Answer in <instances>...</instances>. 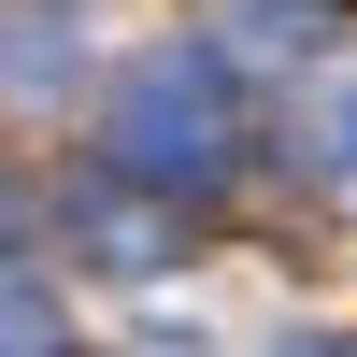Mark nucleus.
<instances>
[{
	"instance_id": "1",
	"label": "nucleus",
	"mask_w": 357,
	"mask_h": 357,
	"mask_svg": "<svg viewBox=\"0 0 357 357\" xmlns=\"http://www.w3.org/2000/svg\"><path fill=\"white\" fill-rule=\"evenodd\" d=\"M100 143L143 172V186H215V172H229V72H215V57H158V72H129L114 114H100Z\"/></svg>"
},
{
	"instance_id": "2",
	"label": "nucleus",
	"mask_w": 357,
	"mask_h": 357,
	"mask_svg": "<svg viewBox=\"0 0 357 357\" xmlns=\"http://www.w3.org/2000/svg\"><path fill=\"white\" fill-rule=\"evenodd\" d=\"M57 57H72L57 0H0V86H57Z\"/></svg>"
},
{
	"instance_id": "3",
	"label": "nucleus",
	"mask_w": 357,
	"mask_h": 357,
	"mask_svg": "<svg viewBox=\"0 0 357 357\" xmlns=\"http://www.w3.org/2000/svg\"><path fill=\"white\" fill-rule=\"evenodd\" d=\"M0 357H57V329H43L29 301H0Z\"/></svg>"
},
{
	"instance_id": "4",
	"label": "nucleus",
	"mask_w": 357,
	"mask_h": 357,
	"mask_svg": "<svg viewBox=\"0 0 357 357\" xmlns=\"http://www.w3.org/2000/svg\"><path fill=\"white\" fill-rule=\"evenodd\" d=\"M0 243H15V172H0Z\"/></svg>"
},
{
	"instance_id": "5",
	"label": "nucleus",
	"mask_w": 357,
	"mask_h": 357,
	"mask_svg": "<svg viewBox=\"0 0 357 357\" xmlns=\"http://www.w3.org/2000/svg\"><path fill=\"white\" fill-rule=\"evenodd\" d=\"M343 143H357V100H343Z\"/></svg>"
}]
</instances>
